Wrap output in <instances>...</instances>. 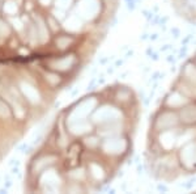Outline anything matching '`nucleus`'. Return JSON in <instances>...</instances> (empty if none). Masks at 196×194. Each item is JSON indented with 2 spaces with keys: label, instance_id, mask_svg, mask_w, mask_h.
Masks as SVG:
<instances>
[{
  "label": "nucleus",
  "instance_id": "nucleus-1",
  "mask_svg": "<svg viewBox=\"0 0 196 194\" xmlns=\"http://www.w3.org/2000/svg\"><path fill=\"white\" fill-rule=\"evenodd\" d=\"M146 163L161 180L196 174V52L150 117Z\"/></svg>",
  "mask_w": 196,
  "mask_h": 194
},
{
  "label": "nucleus",
  "instance_id": "nucleus-2",
  "mask_svg": "<svg viewBox=\"0 0 196 194\" xmlns=\"http://www.w3.org/2000/svg\"><path fill=\"white\" fill-rule=\"evenodd\" d=\"M21 91L24 92V95L26 96V98L29 100L30 102H33V104H37V102H39V93H38V91L35 89L34 87H32L30 84H28V83H21Z\"/></svg>",
  "mask_w": 196,
  "mask_h": 194
},
{
  "label": "nucleus",
  "instance_id": "nucleus-3",
  "mask_svg": "<svg viewBox=\"0 0 196 194\" xmlns=\"http://www.w3.org/2000/svg\"><path fill=\"white\" fill-rule=\"evenodd\" d=\"M11 115V111H9V108L5 105L4 102L0 101V117H3V118H8Z\"/></svg>",
  "mask_w": 196,
  "mask_h": 194
},
{
  "label": "nucleus",
  "instance_id": "nucleus-4",
  "mask_svg": "<svg viewBox=\"0 0 196 194\" xmlns=\"http://www.w3.org/2000/svg\"><path fill=\"white\" fill-rule=\"evenodd\" d=\"M4 9L7 11L8 13H16V11H17V7H16V4L15 3H12V2H9V3H7L5 4V7H4Z\"/></svg>",
  "mask_w": 196,
  "mask_h": 194
},
{
  "label": "nucleus",
  "instance_id": "nucleus-5",
  "mask_svg": "<svg viewBox=\"0 0 196 194\" xmlns=\"http://www.w3.org/2000/svg\"><path fill=\"white\" fill-rule=\"evenodd\" d=\"M8 34H9V29L0 21V36H8Z\"/></svg>",
  "mask_w": 196,
  "mask_h": 194
}]
</instances>
